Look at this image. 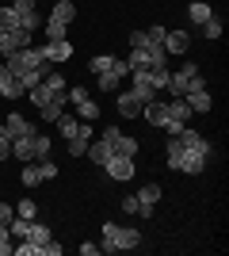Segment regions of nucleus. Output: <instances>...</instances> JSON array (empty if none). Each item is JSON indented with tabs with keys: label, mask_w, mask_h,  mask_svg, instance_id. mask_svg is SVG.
<instances>
[{
	"label": "nucleus",
	"mask_w": 229,
	"mask_h": 256,
	"mask_svg": "<svg viewBox=\"0 0 229 256\" xmlns=\"http://www.w3.org/2000/svg\"><path fill=\"white\" fill-rule=\"evenodd\" d=\"M134 76V96L142 100V104H149V100H157V92H164V84H168V65L164 69H145V73H130Z\"/></svg>",
	"instance_id": "1"
},
{
	"label": "nucleus",
	"mask_w": 229,
	"mask_h": 256,
	"mask_svg": "<svg viewBox=\"0 0 229 256\" xmlns=\"http://www.w3.org/2000/svg\"><path fill=\"white\" fill-rule=\"evenodd\" d=\"M142 245V234L138 230H130V226H115V222H107L103 226V252H122V248H138Z\"/></svg>",
	"instance_id": "2"
},
{
	"label": "nucleus",
	"mask_w": 229,
	"mask_h": 256,
	"mask_svg": "<svg viewBox=\"0 0 229 256\" xmlns=\"http://www.w3.org/2000/svg\"><path fill=\"white\" fill-rule=\"evenodd\" d=\"M103 172H107L111 180L126 184V180H134V172H138V164H134V157H122V153H111V157H107V164H103Z\"/></svg>",
	"instance_id": "3"
},
{
	"label": "nucleus",
	"mask_w": 229,
	"mask_h": 256,
	"mask_svg": "<svg viewBox=\"0 0 229 256\" xmlns=\"http://www.w3.org/2000/svg\"><path fill=\"white\" fill-rule=\"evenodd\" d=\"M184 146V142H180ZM207 168V153H199V150H180V160H176V172H187V176H199V172Z\"/></svg>",
	"instance_id": "4"
},
{
	"label": "nucleus",
	"mask_w": 229,
	"mask_h": 256,
	"mask_svg": "<svg viewBox=\"0 0 229 256\" xmlns=\"http://www.w3.org/2000/svg\"><path fill=\"white\" fill-rule=\"evenodd\" d=\"M199 73L195 62H184V69L180 73H168V84H164V92H172V96H187V84H191V76Z\"/></svg>",
	"instance_id": "5"
},
{
	"label": "nucleus",
	"mask_w": 229,
	"mask_h": 256,
	"mask_svg": "<svg viewBox=\"0 0 229 256\" xmlns=\"http://www.w3.org/2000/svg\"><path fill=\"white\" fill-rule=\"evenodd\" d=\"M57 134H61V138H76V134H88V138H92V126H88V122H80V118H73L69 115V111H61V115H57Z\"/></svg>",
	"instance_id": "6"
},
{
	"label": "nucleus",
	"mask_w": 229,
	"mask_h": 256,
	"mask_svg": "<svg viewBox=\"0 0 229 256\" xmlns=\"http://www.w3.org/2000/svg\"><path fill=\"white\" fill-rule=\"evenodd\" d=\"M99 76V88H103V92H115V88H119V80L122 76H130V65L126 62H119V58H115V65H111L107 73H96Z\"/></svg>",
	"instance_id": "7"
},
{
	"label": "nucleus",
	"mask_w": 229,
	"mask_h": 256,
	"mask_svg": "<svg viewBox=\"0 0 229 256\" xmlns=\"http://www.w3.org/2000/svg\"><path fill=\"white\" fill-rule=\"evenodd\" d=\"M23 46H31V31H0V58Z\"/></svg>",
	"instance_id": "8"
},
{
	"label": "nucleus",
	"mask_w": 229,
	"mask_h": 256,
	"mask_svg": "<svg viewBox=\"0 0 229 256\" xmlns=\"http://www.w3.org/2000/svg\"><path fill=\"white\" fill-rule=\"evenodd\" d=\"M138 203H142L145 218H153V210H157V203H161V184H145L142 192H138Z\"/></svg>",
	"instance_id": "9"
},
{
	"label": "nucleus",
	"mask_w": 229,
	"mask_h": 256,
	"mask_svg": "<svg viewBox=\"0 0 229 256\" xmlns=\"http://www.w3.org/2000/svg\"><path fill=\"white\" fill-rule=\"evenodd\" d=\"M65 107H69V92H57V96L50 100V104H42V107H38V115H42V122H57V115H61Z\"/></svg>",
	"instance_id": "10"
},
{
	"label": "nucleus",
	"mask_w": 229,
	"mask_h": 256,
	"mask_svg": "<svg viewBox=\"0 0 229 256\" xmlns=\"http://www.w3.org/2000/svg\"><path fill=\"white\" fill-rule=\"evenodd\" d=\"M0 126H4V134H8V138H23V134H38V130H34V122H27L23 115H8V122H0Z\"/></svg>",
	"instance_id": "11"
},
{
	"label": "nucleus",
	"mask_w": 229,
	"mask_h": 256,
	"mask_svg": "<svg viewBox=\"0 0 229 256\" xmlns=\"http://www.w3.org/2000/svg\"><path fill=\"white\" fill-rule=\"evenodd\" d=\"M42 58H46V62H69V58H73V42H69V38H61V42H46Z\"/></svg>",
	"instance_id": "12"
},
{
	"label": "nucleus",
	"mask_w": 229,
	"mask_h": 256,
	"mask_svg": "<svg viewBox=\"0 0 229 256\" xmlns=\"http://www.w3.org/2000/svg\"><path fill=\"white\" fill-rule=\"evenodd\" d=\"M11 157H19L23 164L34 160V134H23V138H11Z\"/></svg>",
	"instance_id": "13"
},
{
	"label": "nucleus",
	"mask_w": 229,
	"mask_h": 256,
	"mask_svg": "<svg viewBox=\"0 0 229 256\" xmlns=\"http://www.w3.org/2000/svg\"><path fill=\"white\" fill-rule=\"evenodd\" d=\"M50 20H54V23H65V27H69V23L76 20V4H73V0H57L54 12H50Z\"/></svg>",
	"instance_id": "14"
},
{
	"label": "nucleus",
	"mask_w": 229,
	"mask_h": 256,
	"mask_svg": "<svg viewBox=\"0 0 229 256\" xmlns=\"http://www.w3.org/2000/svg\"><path fill=\"white\" fill-rule=\"evenodd\" d=\"M187 50V31H164V54H184Z\"/></svg>",
	"instance_id": "15"
},
{
	"label": "nucleus",
	"mask_w": 229,
	"mask_h": 256,
	"mask_svg": "<svg viewBox=\"0 0 229 256\" xmlns=\"http://www.w3.org/2000/svg\"><path fill=\"white\" fill-rule=\"evenodd\" d=\"M119 115H122V118L142 115V100L134 96V92H122V96H119Z\"/></svg>",
	"instance_id": "16"
},
{
	"label": "nucleus",
	"mask_w": 229,
	"mask_h": 256,
	"mask_svg": "<svg viewBox=\"0 0 229 256\" xmlns=\"http://www.w3.org/2000/svg\"><path fill=\"white\" fill-rule=\"evenodd\" d=\"M0 31H23L19 12L11 8V4H0Z\"/></svg>",
	"instance_id": "17"
},
{
	"label": "nucleus",
	"mask_w": 229,
	"mask_h": 256,
	"mask_svg": "<svg viewBox=\"0 0 229 256\" xmlns=\"http://www.w3.org/2000/svg\"><path fill=\"white\" fill-rule=\"evenodd\" d=\"M84 157H92L99 168H103V164H107V157H111V146H107V142H99V138H92V142H88V153H84Z\"/></svg>",
	"instance_id": "18"
},
{
	"label": "nucleus",
	"mask_w": 229,
	"mask_h": 256,
	"mask_svg": "<svg viewBox=\"0 0 229 256\" xmlns=\"http://www.w3.org/2000/svg\"><path fill=\"white\" fill-rule=\"evenodd\" d=\"M126 65H130V73H145V69H153V58H149V50H130Z\"/></svg>",
	"instance_id": "19"
},
{
	"label": "nucleus",
	"mask_w": 229,
	"mask_h": 256,
	"mask_svg": "<svg viewBox=\"0 0 229 256\" xmlns=\"http://www.w3.org/2000/svg\"><path fill=\"white\" fill-rule=\"evenodd\" d=\"M50 226H42V222H34L31 218V226H27V241H34V245H46V241H50Z\"/></svg>",
	"instance_id": "20"
},
{
	"label": "nucleus",
	"mask_w": 229,
	"mask_h": 256,
	"mask_svg": "<svg viewBox=\"0 0 229 256\" xmlns=\"http://www.w3.org/2000/svg\"><path fill=\"white\" fill-rule=\"evenodd\" d=\"M187 104H191V111H199V115H203V111H210V92L207 88H199V92H187Z\"/></svg>",
	"instance_id": "21"
},
{
	"label": "nucleus",
	"mask_w": 229,
	"mask_h": 256,
	"mask_svg": "<svg viewBox=\"0 0 229 256\" xmlns=\"http://www.w3.org/2000/svg\"><path fill=\"white\" fill-rule=\"evenodd\" d=\"M38 180H42V172H38V160H27V164H23L19 184H23V188H38Z\"/></svg>",
	"instance_id": "22"
},
{
	"label": "nucleus",
	"mask_w": 229,
	"mask_h": 256,
	"mask_svg": "<svg viewBox=\"0 0 229 256\" xmlns=\"http://www.w3.org/2000/svg\"><path fill=\"white\" fill-rule=\"evenodd\" d=\"M42 31H46V42H61V38H69V27H65V23H54V20H46Z\"/></svg>",
	"instance_id": "23"
},
{
	"label": "nucleus",
	"mask_w": 229,
	"mask_h": 256,
	"mask_svg": "<svg viewBox=\"0 0 229 256\" xmlns=\"http://www.w3.org/2000/svg\"><path fill=\"white\" fill-rule=\"evenodd\" d=\"M187 16H191V23H199V27H203V23H207L210 16H214V12H210V4H203V0H191Z\"/></svg>",
	"instance_id": "24"
},
{
	"label": "nucleus",
	"mask_w": 229,
	"mask_h": 256,
	"mask_svg": "<svg viewBox=\"0 0 229 256\" xmlns=\"http://www.w3.org/2000/svg\"><path fill=\"white\" fill-rule=\"evenodd\" d=\"M76 111H80V118H84V122H96V118H99V104H96L92 96H88L84 104H76Z\"/></svg>",
	"instance_id": "25"
},
{
	"label": "nucleus",
	"mask_w": 229,
	"mask_h": 256,
	"mask_svg": "<svg viewBox=\"0 0 229 256\" xmlns=\"http://www.w3.org/2000/svg\"><path fill=\"white\" fill-rule=\"evenodd\" d=\"M88 142H92L88 134H76V138H69V157H84V153H88Z\"/></svg>",
	"instance_id": "26"
},
{
	"label": "nucleus",
	"mask_w": 229,
	"mask_h": 256,
	"mask_svg": "<svg viewBox=\"0 0 229 256\" xmlns=\"http://www.w3.org/2000/svg\"><path fill=\"white\" fill-rule=\"evenodd\" d=\"M111 65H115V58H111V54H96V58L88 62V69H92V73H107Z\"/></svg>",
	"instance_id": "27"
},
{
	"label": "nucleus",
	"mask_w": 229,
	"mask_h": 256,
	"mask_svg": "<svg viewBox=\"0 0 229 256\" xmlns=\"http://www.w3.org/2000/svg\"><path fill=\"white\" fill-rule=\"evenodd\" d=\"M42 84L50 88V92H65V76H61V73H54V69H50V73L42 76Z\"/></svg>",
	"instance_id": "28"
},
{
	"label": "nucleus",
	"mask_w": 229,
	"mask_h": 256,
	"mask_svg": "<svg viewBox=\"0 0 229 256\" xmlns=\"http://www.w3.org/2000/svg\"><path fill=\"white\" fill-rule=\"evenodd\" d=\"M222 31H226V23H222V20H218V16H210V20H207V23H203V34H207V38H218V34H222Z\"/></svg>",
	"instance_id": "29"
},
{
	"label": "nucleus",
	"mask_w": 229,
	"mask_h": 256,
	"mask_svg": "<svg viewBox=\"0 0 229 256\" xmlns=\"http://www.w3.org/2000/svg\"><path fill=\"white\" fill-rule=\"evenodd\" d=\"M46 157H50V138L34 134V160H46Z\"/></svg>",
	"instance_id": "30"
},
{
	"label": "nucleus",
	"mask_w": 229,
	"mask_h": 256,
	"mask_svg": "<svg viewBox=\"0 0 229 256\" xmlns=\"http://www.w3.org/2000/svg\"><path fill=\"white\" fill-rule=\"evenodd\" d=\"M11 252H15V256H42V245H34V241H27V237H23V245H15Z\"/></svg>",
	"instance_id": "31"
},
{
	"label": "nucleus",
	"mask_w": 229,
	"mask_h": 256,
	"mask_svg": "<svg viewBox=\"0 0 229 256\" xmlns=\"http://www.w3.org/2000/svg\"><path fill=\"white\" fill-rule=\"evenodd\" d=\"M11 248H15V245H11V230L0 222V256H11Z\"/></svg>",
	"instance_id": "32"
},
{
	"label": "nucleus",
	"mask_w": 229,
	"mask_h": 256,
	"mask_svg": "<svg viewBox=\"0 0 229 256\" xmlns=\"http://www.w3.org/2000/svg\"><path fill=\"white\" fill-rule=\"evenodd\" d=\"M19 23H23V31H38V27H42V16H38V12H27V16H19Z\"/></svg>",
	"instance_id": "33"
},
{
	"label": "nucleus",
	"mask_w": 229,
	"mask_h": 256,
	"mask_svg": "<svg viewBox=\"0 0 229 256\" xmlns=\"http://www.w3.org/2000/svg\"><path fill=\"white\" fill-rule=\"evenodd\" d=\"M15 214H19V218H38V206H34L31 199H23V203L15 206Z\"/></svg>",
	"instance_id": "34"
},
{
	"label": "nucleus",
	"mask_w": 229,
	"mask_h": 256,
	"mask_svg": "<svg viewBox=\"0 0 229 256\" xmlns=\"http://www.w3.org/2000/svg\"><path fill=\"white\" fill-rule=\"evenodd\" d=\"M11 8L19 16H27V12H38V0H11Z\"/></svg>",
	"instance_id": "35"
},
{
	"label": "nucleus",
	"mask_w": 229,
	"mask_h": 256,
	"mask_svg": "<svg viewBox=\"0 0 229 256\" xmlns=\"http://www.w3.org/2000/svg\"><path fill=\"white\" fill-rule=\"evenodd\" d=\"M38 172H42V180H54V176H57V164L46 157V160H38Z\"/></svg>",
	"instance_id": "36"
},
{
	"label": "nucleus",
	"mask_w": 229,
	"mask_h": 256,
	"mask_svg": "<svg viewBox=\"0 0 229 256\" xmlns=\"http://www.w3.org/2000/svg\"><path fill=\"white\" fill-rule=\"evenodd\" d=\"M122 210H126V214H142V203H138V195H126V199H122Z\"/></svg>",
	"instance_id": "37"
},
{
	"label": "nucleus",
	"mask_w": 229,
	"mask_h": 256,
	"mask_svg": "<svg viewBox=\"0 0 229 256\" xmlns=\"http://www.w3.org/2000/svg\"><path fill=\"white\" fill-rule=\"evenodd\" d=\"M84 100H88V88H69V104H84Z\"/></svg>",
	"instance_id": "38"
},
{
	"label": "nucleus",
	"mask_w": 229,
	"mask_h": 256,
	"mask_svg": "<svg viewBox=\"0 0 229 256\" xmlns=\"http://www.w3.org/2000/svg\"><path fill=\"white\" fill-rule=\"evenodd\" d=\"M11 218H15V206H11V203H0V222L8 226Z\"/></svg>",
	"instance_id": "39"
},
{
	"label": "nucleus",
	"mask_w": 229,
	"mask_h": 256,
	"mask_svg": "<svg viewBox=\"0 0 229 256\" xmlns=\"http://www.w3.org/2000/svg\"><path fill=\"white\" fill-rule=\"evenodd\" d=\"M8 157H11V138L0 134V160H8Z\"/></svg>",
	"instance_id": "40"
},
{
	"label": "nucleus",
	"mask_w": 229,
	"mask_h": 256,
	"mask_svg": "<svg viewBox=\"0 0 229 256\" xmlns=\"http://www.w3.org/2000/svg\"><path fill=\"white\" fill-rule=\"evenodd\" d=\"M42 256H61V245H57L54 237H50V241H46V245H42Z\"/></svg>",
	"instance_id": "41"
},
{
	"label": "nucleus",
	"mask_w": 229,
	"mask_h": 256,
	"mask_svg": "<svg viewBox=\"0 0 229 256\" xmlns=\"http://www.w3.org/2000/svg\"><path fill=\"white\" fill-rule=\"evenodd\" d=\"M80 252H84V256H96V252H99V245H92V241H84V245H80Z\"/></svg>",
	"instance_id": "42"
},
{
	"label": "nucleus",
	"mask_w": 229,
	"mask_h": 256,
	"mask_svg": "<svg viewBox=\"0 0 229 256\" xmlns=\"http://www.w3.org/2000/svg\"><path fill=\"white\" fill-rule=\"evenodd\" d=\"M0 134H4V126H0Z\"/></svg>",
	"instance_id": "43"
}]
</instances>
